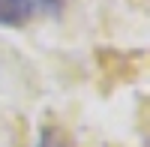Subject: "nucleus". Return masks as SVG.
I'll list each match as a JSON object with an SVG mask.
<instances>
[{
	"label": "nucleus",
	"instance_id": "obj_1",
	"mask_svg": "<svg viewBox=\"0 0 150 147\" xmlns=\"http://www.w3.org/2000/svg\"><path fill=\"white\" fill-rule=\"evenodd\" d=\"M36 6L30 0H0V27H21L33 18Z\"/></svg>",
	"mask_w": 150,
	"mask_h": 147
},
{
	"label": "nucleus",
	"instance_id": "obj_2",
	"mask_svg": "<svg viewBox=\"0 0 150 147\" xmlns=\"http://www.w3.org/2000/svg\"><path fill=\"white\" fill-rule=\"evenodd\" d=\"M36 147H72V141H69V135H66L63 129L45 126L42 135H39V141H36Z\"/></svg>",
	"mask_w": 150,
	"mask_h": 147
},
{
	"label": "nucleus",
	"instance_id": "obj_3",
	"mask_svg": "<svg viewBox=\"0 0 150 147\" xmlns=\"http://www.w3.org/2000/svg\"><path fill=\"white\" fill-rule=\"evenodd\" d=\"M36 9H45V12H60L63 9V0H30Z\"/></svg>",
	"mask_w": 150,
	"mask_h": 147
}]
</instances>
